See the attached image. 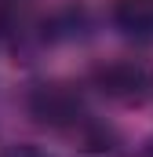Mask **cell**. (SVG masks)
I'll list each match as a JSON object with an SVG mask.
<instances>
[{
    "label": "cell",
    "mask_w": 153,
    "mask_h": 157,
    "mask_svg": "<svg viewBox=\"0 0 153 157\" xmlns=\"http://www.w3.org/2000/svg\"><path fill=\"white\" fill-rule=\"evenodd\" d=\"M113 18L128 33H153V0H117Z\"/></svg>",
    "instance_id": "obj_2"
},
{
    "label": "cell",
    "mask_w": 153,
    "mask_h": 157,
    "mask_svg": "<svg viewBox=\"0 0 153 157\" xmlns=\"http://www.w3.org/2000/svg\"><path fill=\"white\" fill-rule=\"evenodd\" d=\"M95 80H99V88L106 95L135 102V99H142L153 88V70L146 62H139V59H117V62H106L95 73Z\"/></svg>",
    "instance_id": "obj_1"
},
{
    "label": "cell",
    "mask_w": 153,
    "mask_h": 157,
    "mask_svg": "<svg viewBox=\"0 0 153 157\" xmlns=\"http://www.w3.org/2000/svg\"><path fill=\"white\" fill-rule=\"evenodd\" d=\"M0 157H44V150L33 146V143H18V146H7Z\"/></svg>",
    "instance_id": "obj_4"
},
{
    "label": "cell",
    "mask_w": 153,
    "mask_h": 157,
    "mask_svg": "<svg viewBox=\"0 0 153 157\" xmlns=\"http://www.w3.org/2000/svg\"><path fill=\"white\" fill-rule=\"evenodd\" d=\"M139 157H153V146H146V150H142V154H139Z\"/></svg>",
    "instance_id": "obj_5"
},
{
    "label": "cell",
    "mask_w": 153,
    "mask_h": 157,
    "mask_svg": "<svg viewBox=\"0 0 153 157\" xmlns=\"http://www.w3.org/2000/svg\"><path fill=\"white\" fill-rule=\"evenodd\" d=\"M37 113L44 121H55V124H58V121H66V117L76 113V102L62 91V88H44L37 95Z\"/></svg>",
    "instance_id": "obj_3"
}]
</instances>
